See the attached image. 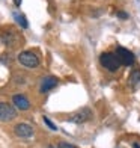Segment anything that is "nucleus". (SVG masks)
I'll use <instances>...</instances> for the list:
<instances>
[{
	"label": "nucleus",
	"instance_id": "f257e3e1",
	"mask_svg": "<svg viewBox=\"0 0 140 148\" xmlns=\"http://www.w3.org/2000/svg\"><path fill=\"white\" fill-rule=\"evenodd\" d=\"M17 59L23 66H26V68H36V66H39V64H41L38 55L33 51H21Z\"/></svg>",
	"mask_w": 140,
	"mask_h": 148
},
{
	"label": "nucleus",
	"instance_id": "f03ea898",
	"mask_svg": "<svg viewBox=\"0 0 140 148\" xmlns=\"http://www.w3.org/2000/svg\"><path fill=\"white\" fill-rule=\"evenodd\" d=\"M116 58L119 60V64L121 65H125V66H131L134 65L136 62V56L134 53L130 51L128 49H125V47H116Z\"/></svg>",
	"mask_w": 140,
	"mask_h": 148
},
{
	"label": "nucleus",
	"instance_id": "7ed1b4c3",
	"mask_svg": "<svg viewBox=\"0 0 140 148\" xmlns=\"http://www.w3.org/2000/svg\"><path fill=\"white\" fill-rule=\"evenodd\" d=\"M99 62H101V65L105 70H109L111 73H115L121 68V64H119L116 55H113V53H103L99 56Z\"/></svg>",
	"mask_w": 140,
	"mask_h": 148
},
{
	"label": "nucleus",
	"instance_id": "20e7f679",
	"mask_svg": "<svg viewBox=\"0 0 140 148\" xmlns=\"http://www.w3.org/2000/svg\"><path fill=\"white\" fill-rule=\"evenodd\" d=\"M92 118V112L89 109H82L78 112H74L68 115V121L72 124H83V123H88V121Z\"/></svg>",
	"mask_w": 140,
	"mask_h": 148
},
{
	"label": "nucleus",
	"instance_id": "39448f33",
	"mask_svg": "<svg viewBox=\"0 0 140 148\" xmlns=\"http://www.w3.org/2000/svg\"><path fill=\"white\" fill-rule=\"evenodd\" d=\"M17 110L8 103H0V121L2 123H9V121L15 119Z\"/></svg>",
	"mask_w": 140,
	"mask_h": 148
},
{
	"label": "nucleus",
	"instance_id": "423d86ee",
	"mask_svg": "<svg viewBox=\"0 0 140 148\" xmlns=\"http://www.w3.org/2000/svg\"><path fill=\"white\" fill-rule=\"evenodd\" d=\"M20 38L21 36H20L18 32L14 30V29H6V30L2 32V41L8 47H15L20 42Z\"/></svg>",
	"mask_w": 140,
	"mask_h": 148
},
{
	"label": "nucleus",
	"instance_id": "0eeeda50",
	"mask_svg": "<svg viewBox=\"0 0 140 148\" xmlns=\"http://www.w3.org/2000/svg\"><path fill=\"white\" fill-rule=\"evenodd\" d=\"M57 83H59V80L54 76H45L41 82H39V92H42V94L50 92L51 89L56 88Z\"/></svg>",
	"mask_w": 140,
	"mask_h": 148
},
{
	"label": "nucleus",
	"instance_id": "6e6552de",
	"mask_svg": "<svg viewBox=\"0 0 140 148\" xmlns=\"http://www.w3.org/2000/svg\"><path fill=\"white\" fill-rule=\"evenodd\" d=\"M14 133L17 134L18 138H23V139H27V138H32L35 134V130L30 124H26V123H21V124H17L15 129H14Z\"/></svg>",
	"mask_w": 140,
	"mask_h": 148
},
{
	"label": "nucleus",
	"instance_id": "1a4fd4ad",
	"mask_svg": "<svg viewBox=\"0 0 140 148\" xmlns=\"http://www.w3.org/2000/svg\"><path fill=\"white\" fill-rule=\"evenodd\" d=\"M12 103H14V106L17 107L18 110H27L30 107L29 98L26 95H23V94H15V95L12 97Z\"/></svg>",
	"mask_w": 140,
	"mask_h": 148
},
{
	"label": "nucleus",
	"instance_id": "9d476101",
	"mask_svg": "<svg viewBox=\"0 0 140 148\" xmlns=\"http://www.w3.org/2000/svg\"><path fill=\"white\" fill-rule=\"evenodd\" d=\"M128 83L133 89H136L140 86V70H134L131 74H130V77H128Z\"/></svg>",
	"mask_w": 140,
	"mask_h": 148
},
{
	"label": "nucleus",
	"instance_id": "9b49d317",
	"mask_svg": "<svg viewBox=\"0 0 140 148\" xmlns=\"http://www.w3.org/2000/svg\"><path fill=\"white\" fill-rule=\"evenodd\" d=\"M14 20H15V23L20 26V27H23V29H27L29 27L27 18H26V15L21 14V12H14Z\"/></svg>",
	"mask_w": 140,
	"mask_h": 148
},
{
	"label": "nucleus",
	"instance_id": "f8f14e48",
	"mask_svg": "<svg viewBox=\"0 0 140 148\" xmlns=\"http://www.w3.org/2000/svg\"><path fill=\"white\" fill-rule=\"evenodd\" d=\"M116 17L121 18V20H128L130 18V14H128V12H125V11H118L116 12Z\"/></svg>",
	"mask_w": 140,
	"mask_h": 148
},
{
	"label": "nucleus",
	"instance_id": "ddd939ff",
	"mask_svg": "<svg viewBox=\"0 0 140 148\" xmlns=\"http://www.w3.org/2000/svg\"><path fill=\"white\" fill-rule=\"evenodd\" d=\"M44 123H45L47 125H48V127H50V129H51V130H54V132L57 130V127H56L54 124H53V121H51V119H50L48 116H44Z\"/></svg>",
	"mask_w": 140,
	"mask_h": 148
},
{
	"label": "nucleus",
	"instance_id": "4468645a",
	"mask_svg": "<svg viewBox=\"0 0 140 148\" xmlns=\"http://www.w3.org/2000/svg\"><path fill=\"white\" fill-rule=\"evenodd\" d=\"M57 148H77V147H74L72 144H68V142H60Z\"/></svg>",
	"mask_w": 140,
	"mask_h": 148
},
{
	"label": "nucleus",
	"instance_id": "2eb2a0df",
	"mask_svg": "<svg viewBox=\"0 0 140 148\" xmlns=\"http://www.w3.org/2000/svg\"><path fill=\"white\" fill-rule=\"evenodd\" d=\"M21 2H23V0H14L15 6H21Z\"/></svg>",
	"mask_w": 140,
	"mask_h": 148
},
{
	"label": "nucleus",
	"instance_id": "dca6fc26",
	"mask_svg": "<svg viewBox=\"0 0 140 148\" xmlns=\"http://www.w3.org/2000/svg\"><path fill=\"white\" fill-rule=\"evenodd\" d=\"M133 148H140V144L139 142H134V144H133Z\"/></svg>",
	"mask_w": 140,
	"mask_h": 148
},
{
	"label": "nucleus",
	"instance_id": "f3484780",
	"mask_svg": "<svg viewBox=\"0 0 140 148\" xmlns=\"http://www.w3.org/2000/svg\"><path fill=\"white\" fill-rule=\"evenodd\" d=\"M47 148H54V147H53V145H48V147H47Z\"/></svg>",
	"mask_w": 140,
	"mask_h": 148
}]
</instances>
